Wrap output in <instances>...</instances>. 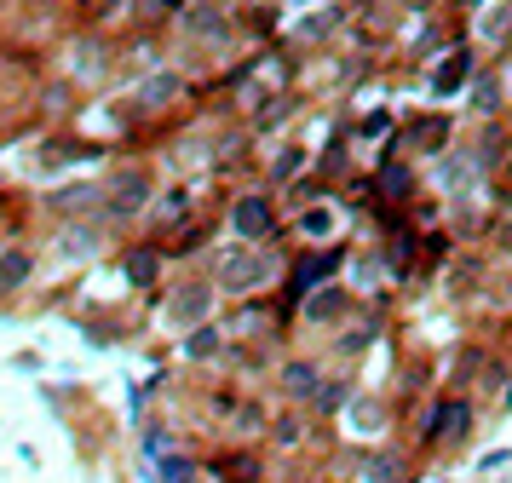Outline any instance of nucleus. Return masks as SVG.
<instances>
[{"mask_svg":"<svg viewBox=\"0 0 512 483\" xmlns=\"http://www.w3.org/2000/svg\"><path fill=\"white\" fill-rule=\"evenodd\" d=\"M271 282V253H259V248H231V253H219V276H213V288L225 299H248L259 294Z\"/></svg>","mask_w":512,"mask_h":483,"instance_id":"obj_1","label":"nucleus"},{"mask_svg":"<svg viewBox=\"0 0 512 483\" xmlns=\"http://www.w3.org/2000/svg\"><path fill=\"white\" fill-rule=\"evenodd\" d=\"M466 432H472V403H455V397H443V403H432V414L420 420V443H466Z\"/></svg>","mask_w":512,"mask_h":483,"instance_id":"obj_2","label":"nucleus"},{"mask_svg":"<svg viewBox=\"0 0 512 483\" xmlns=\"http://www.w3.org/2000/svg\"><path fill=\"white\" fill-rule=\"evenodd\" d=\"M144 207H150V173H139V167H121L116 179L104 184V213L133 219V213H144Z\"/></svg>","mask_w":512,"mask_h":483,"instance_id":"obj_3","label":"nucleus"},{"mask_svg":"<svg viewBox=\"0 0 512 483\" xmlns=\"http://www.w3.org/2000/svg\"><path fill=\"white\" fill-rule=\"evenodd\" d=\"M231 225H236V236H242V242H265V236L277 230V202H271L265 190H248V196H236Z\"/></svg>","mask_w":512,"mask_h":483,"instance_id":"obj_4","label":"nucleus"},{"mask_svg":"<svg viewBox=\"0 0 512 483\" xmlns=\"http://www.w3.org/2000/svg\"><path fill=\"white\" fill-rule=\"evenodd\" d=\"M277 391L288 403H317V391H323V368L311 363V357H288L277 368Z\"/></svg>","mask_w":512,"mask_h":483,"instance_id":"obj_5","label":"nucleus"},{"mask_svg":"<svg viewBox=\"0 0 512 483\" xmlns=\"http://www.w3.org/2000/svg\"><path fill=\"white\" fill-rule=\"evenodd\" d=\"M133 98H139L144 115H162L167 104H179V98H185V75H179V69H156V75L133 92Z\"/></svg>","mask_w":512,"mask_h":483,"instance_id":"obj_6","label":"nucleus"},{"mask_svg":"<svg viewBox=\"0 0 512 483\" xmlns=\"http://www.w3.org/2000/svg\"><path fill=\"white\" fill-rule=\"evenodd\" d=\"M208 311H213V299H208L202 282H190V288H179V294L167 299V322H173V328H202Z\"/></svg>","mask_w":512,"mask_h":483,"instance_id":"obj_7","label":"nucleus"},{"mask_svg":"<svg viewBox=\"0 0 512 483\" xmlns=\"http://www.w3.org/2000/svg\"><path fill=\"white\" fill-rule=\"evenodd\" d=\"M466 81H472V46H455V52L438 64V75H432V92L449 98V92H461Z\"/></svg>","mask_w":512,"mask_h":483,"instance_id":"obj_8","label":"nucleus"},{"mask_svg":"<svg viewBox=\"0 0 512 483\" xmlns=\"http://www.w3.org/2000/svg\"><path fill=\"white\" fill-rule=\"evenodd\" d=\"M213 478H219V483H259V478H265V466H259L254 449H231V455L213 460Z\"/></svg>","mask_w":512,"mask_h":483,"instance_id":"obj_9","label":"nucleus"},{"mask_svg":"<svg viewBox=\"0 0 512 483\" xmlns=\"http://www.w3.org/2000/svg\"><path fill=\"white\" fill-rule=\"evenodd\" d=\"M52 207L64 213V219H81V213H98L104 207V184H70V190H58Z\"/></svg>","mask_w":512,"mask_h":483,"instance_id":"obj_10","label":"nucleus"},{"mask_svg":"<svg viewBox=\"0 0 512 483\" xmlns=\"http://www.w3.org/2000/svg\"><path fill=\"white\" fill-rule=\"evenodd\" d=\"M363 483H409V460L397 455V449H374L363 460Z\"/></svg>","mask_w":512,"mask_h":483,"instance_id":"obj_11","label":"nucleus"},{"mask_svg":"<svg viewBox=\"0 0 512 483\" xmlns=\"http://www.w3.org/2000/svg\"><path fill=\"white\" fill-rule=\"evenodd\" d=\"M29 276H35V253L29 248H6L0 253V294H18Z\"/></svg>","mask_w":512,"mask_h":483,"instance_id":"obj_12","label":"nucleus"},{"mask_svg":"<svg viewBox=\"0 0 512 483\" xmlns=\"http://www.w3.org/2000/svg\"><path fill=\"white\" fill-rule=\"evenodd\" d=\"M409 144L426 150V156H438L443 144H449V115H420L415 127H409Z\"/></svg>","mask_w":512,"mask_h":483,"instance_id":"obj_13","label":"nucleus"},{"mask_svg":"<svg viewBox=\"0 0 512 483\" xmlns=\"http://www.w3.org/2000/svg\"><path fill=\"white\" fill-rule=\"evenodd\" d=\"M340 317H346V294H340V288L305 294V322H340Z\"/></svg>","mask_w":512,"mask_h":483,"instance_id":"obj_14","label":"nucleus"},{"mask_svg":"<svg viewBox=\"0 0 512 483\" xmlns=\"http://www.w3.org/2000/svg\"><path fill=\"white\" fill-rule=\"evenodd\" d=\"M121 271H127V282H139V288H150V282L162 276V253H156V248H133L127 259H121Z\"/></svg>","mask_w":512,"mask_h":483,"instance_id":"obj_15","label":"nucleus"},{"mask_svg":"<svg viewBox=\"0 0 512 483\" xmlns=\"http://www.w3.org/2000/svg\"><path fill=\"white\" fill-rule=\"evenodd\" d=\"M213 351H219V328H213V322H202V328H190L185 357H196V363H208Z\"/></svg>","mask_w":512,"mask_h":483,"instance_id":"obj_16","label":"nucleus"},{"mask_svg":"<svg viewBox=\"0 0 512 483\" xmlns=\"http://www.w3.org/2000/svg\"><path fill=\"white\" fill-rule=\"evenodd\" d=\"M305 420H300V414H277V420H271V437H277V449H300V443H305Z\"/></svg>","mask_w":512,"mask_h":483,"instance_id":"obj_17","label":"nucleus"},{"mask_svg":"<svg viewBox=\"0 0 512 483\" xmlns=\"http://www.w3.org/2000/svg\"><path fill=\"white\" fill-rule=\"evenodd\" d=\"M351 403V386L346 380H323V391H317V414H334Z\"/></svg>","mask_w":512,"mask_h":483,"instance_id":"obj_18","label":"nucleus"},{"mask_svg":"<svg viewBox=\"0 0 512 483\" xmlns=\"http://www.w3.org/2000/svg\"><path fill=\"white\" fill-rule=\"evenodd\" d=\"M185 213H190V196H185V190H167L162 202H156V219H162V225H173V219L185 225Z\"/></svg>","mask_w":512,"mask_h":483,"instance_id":"obj_19","label":"nucleus"},{"mask_svg":"<svg viewBox=\"0 0 512 483\" xmlns=\"http://www.w3.org/2000/svg\"><path fill=\"white\" fill-rule=\"evenodd\" d=\"M162 478L167 483H202V466L196 460H162Z\"/></svg>","mask_w":512,"mask_h":483,"instance_id":"obj_20","label":"nucleus"},{"mask_svg":"<svg viewBox=\"0 0 512 483\" xmlns=\"http://www.w3.org/2000/svg\"><path fill=\"white\" fill-rule=\"evenodd\" d=\"M300 225H305V236H328V230H334V219H328L323 207H311V213H305Z\"/></svg>","mask_w":512,"mask_h":483,"instance_id":"obj_21","label":"nucleus"},{"mask_svg":"<svg viewBox=\"0 0 512 483\" xmlns=\"http://www.w3.org/2000/svg\"><path fill=\"white\" fill-rule=\"evenodd\" d=\"M380 190L403 196V190H409V173H403V167H386V173H380Z\"/></svg>","mask_w":512,"mask_h":483,"instance_id":"obj_22","label":"nucleus"},{"mask_svg":"<svg viewBox=\"0 0 512 483\" xmlns=\"http://www.w3.org/2000/svg\"><path fill=\"white\" fill-rule=\"evenodd\" d=\"M495 104H501V92H495V81H489V75H478V110H495Z\"/></svg>","mask_w":512,"mask_h":483,"instance_id":"obj_23","label":"nucleus"},{"mask_svg":"<svg viewBox=\"0 0 512 483\" xmlns=\"http://www.w3.org/2000/svg\"><path fill=\"white\" fill-rule=\"evenodd\" d=\"M484 35H489V41H507V35H512V18H507V12H501V18H489Z\"/></svg>","mask_w":512,"mask_h":483,"instance_id":"obj_24","label":"nucleus"},{"mask_svg":"<svg viewBox=\"0 0 512 483\" xmlns=\"http://www.w3.org/2000/svg\"><path fill=\"white\" fill-rule=\"evenodd\" d=\"M294 173H300V156H294V150H288V156L277 161V179H294Z\"/></svg>","mask_w":512,"mask_h":483,"instance_id":"obj_25","label":"nucleus"},{"mask_svg":"<svg viewBox=\"0 0 512 483\" xmlns=\"http://www.w3.org/2000/svg\"><path fill=\"white\" fill-rule=\"evenodd\" d=\"M461 6H478V0H461Z\"/></svg>","mask_w":512,"mask_h":483,"instance_id":"obj_26","label":"nucleus"}]
</instances>
